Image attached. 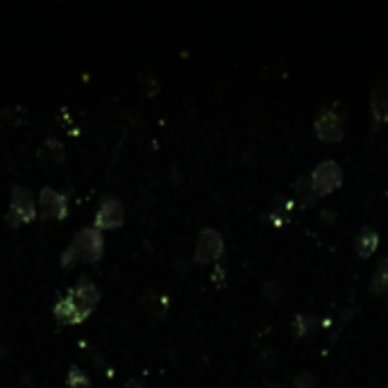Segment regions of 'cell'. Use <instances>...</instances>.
<instances>
[{
	"mask_svg": "<svg viewBox=\"0 0 388 388\" xmlns=\"http://www.w3.org/2000/svg\"><path fill=\"white\" fill-rule=\"evenodd\" d=\"M341 180H343L341 166L332 159H325L323 163H318L312 170V175L305 180L307 184L305 200H312L316 196H327V193H332L334 189L341 187Z\"/></svg>",
	"mask_w": 388,
	"mask_h": 388,
	"instance_id": "6da1fadb",
	"label": "cell"
},
{
	"mask_svg": "<svg viewBox=\"0 0 388 388\" xmlns=\"http://www.w3.org/2000/svg\"><path fill=\"white\" fill-rule=\"evenodd\" d=\"M71 248L75 250L77 261L95 264V261H100L102 252H105V236H102V232L95 227H82L73 236Z\"/></svg>",
	"mask_w": 388,
	"mask_h": 388,
	"instance_id": "7a4b0ae2",
	"label": "cell"
},
{
	"mask_svg": "<svg viewBox=\"0 0 388 388\" xmlns=\"http://www.w3.org/2000/svg\"><path fill=\"white\" fill-rule=\"evenodd\" d=\"M36 218V202L34 196L23 187L12 189V202H9L7 222L9 225H25Z\"/></svg>",
	"mask_w": 388,
	"mask_h": 388,
	"instance_id": "3957f363",
	"label": "cell"
},
{
	"mask_svg": "<svg viewBox=\"0 0 388 388\" xmlns=\"http://www.w3.org/2000/svg\"><path fill=\"white\" fill-rule=\"evenodd\" d=\"M222 250H225V241L222 234L213 227H205L198 234L196 241V261L198 264H213L222 257Z\"/></svg>",
	"mask_w": 388,
	"mask_h": 388,
	"instance_id": "277c9868",
	"label": "cell"
},
{
	"mask_svg": "<svg viewBox=\"0 0 388 388\" xmlns=\"http://www.w3.org/2000/svg\"><path fill=\"white\" fill-rule=\"evenodd\" d=\"M69 295L73 297L75 307L80 309V314L86 318L95 312V307L100 305V290L86 275H82L80 279L75 282L73 288H69Z\"/></svg>",
	"mask_w": 388,
	"mask_h": 388,
	"instance_id": "5b68a950",
	"label": "cell"
},
{
	"mask_svg": "<svg viewBox=\"0 0 388 388\" xmlns=\"http://www.w3.org/2000/svg\"><path fill=\"white\" fill-rule=\"evenodd\" d=\"M39 213L44 218H55V220H64L69 216V200H66L64 193L55 191L53 187H44L39 193Z\"/></svg>",
	"mask_w": 388,
	"mask_h": 388,
	"instance_id": "8992f818",
	"label": "cell"
},
{
	"mask_svg": "<svg viewBox=\"0 0 388 388\" xmlns=\"http://www.w3.org/2000/svg\"><path fill=\"white\" fill-rule=\"evenodd\" d=\"M345 132V116L338 109H325L316 119V137L323 141H338Z\"/></svg>",
	"mask_w": 388,
	"mask_h": 388,
	"instance_id": "52a82bcc",
	"label": "cell"
},
{
	"mask_svg": "<svg viewBox=\"0 0 388 388\" xmlns=\"http://www.w3.org/2000/svg\"><path fill=\"white\" fill-rule=\"evenodd\" d=\"M123 220H125V209L121 205V200L109 196L100 202L98 211H95L93 227L95 229H116V227L123 225Z\"/></svg>",
	"mask_w": 388,
	"mask_h": 388,
	"instance_id": "ba28073f",
	"label": "cell"
},
{
	"mask_svg": "<svg viewBox=\"0 0 388 388\" xmlns=\"http://www.w3.org/2000/svg\"><path fill=\"white\" fill-rule=\"evenodd\" d=\"M53 314H55V318L60 320L62 325H77V323H82V320H84V316L80 314V309L75 307L73 297L69 293L57 300Z\"/></svg>",
	"mask_w": 388,
	"mask_h": 388,
	"instance_id": "9c48e42d",
	"label": "cell"
},
{
	"mask_svg": "<svg viewBox=\"0 0 388 388\" xmlns=\"http://www.w3.org/2000/svg\"><path fill=\"white\" fill-rule=\"evenodd\" d=\"M377 243H380V236L373 227H363L359 232V236L354 241V248L359 252V257H370L373 252L377 250Z\"/></svg>",
	"mask_w": 388,
	"mask_h": 388,
	"instance_id": "30bf717a",
	"label": "cell"
},
{
	"mask_svg": "<svg viewBox=\"0 0 388 388\" xmlns=\"http://www.w3.org/2000/svg\"><path fill=\"white\" fill-rule=\"evenodd\" d=\"M373 112L377 121L388 119V84H380L373 93Z\"/></svg>",
	"mask_w": 388,
	"mask_h": 388,
	"instance_id": "8fae6325",
	"label": "cell"
},
{
	"mask_svg": "<svg viewBox=\"0 0 388 388\" xmlns=\"http://www.w3.org/2000/svg\"><path fill=\"white\" fill-rule=\"evenodd\" d=\"M373 290L380 295L388 293V257L380 261V266L375 270V277H373Z\"/></svg>",
	"mask_w": 388,
	"mask_h": 388,
	"instance_id": "7c38bea8",
	"label": "cell"
},
{
	"mask_svg": "<svg viewBox=\"0 0 388 388\" xmlns=\"http://www.w3.org/2000/svg\"><path fill=\"white\" fill-rule=\"evenodd\" d=\"M66 388H93V386L89 382V377H86L77 366H73L69 370V377H66Z\"/></svg>",
	"mask_w": 388,
	"mask_h": 388,
	"instance_id": "4fadbf2b",
	"label": "cell"
},
{
	"mask_svg": "<svg viewBox=\"0 0 388 388\" xmlns=\"http://www.w3.org/2000/svg\"><path fill=\"white\" fill-rule=\"evenodd\" d=\"M316 327V320L312 316H297L295 318V334L297 336H309L314 332Z\"/></svg>",
	"mask_w": 388,
	"mask_h": 388,
	"instance_id": "5bb4252c",
	"label": "cell"
},
{
	"mask_svg": "<svg viewBox=\"0 0 388 388\" xmlns=\"http://www.w3.org/2000/svg\"><path fill=\"white\" fill-rule=\"evenodd\" d=\"M48 150H51L55 163H62L64 161V148H62V143L57 141V139H48Z\"/></svg>",
	"mask_w": 388,
	"mask_h": 388,
	"instance_id": "9a60e30c",
	"label": "cell"
},
{
	"mask_svg": "<svg viewBox=\"0 0 388 388\" xmlns=\"http://www.w3.org/2000/svg\"><path fill=\"white\" fill-rule=\"evenodd\" d=\"M60 264L64 266V268H73L75 264H80V261H77V255H75V250L69 246L66 248L64 252H62V257H60Z\"/></svg>",
	"mask_w": 388,
	"mask_h": 388,
	"instance_id": "2e32d148",
	"label": "cell"
},
{
	"mask_svg": "<svg viewBox=\"0 0 388 388\" xmlns=\"http://www.w3.org/2000/svg\"><path fill=\"white\" fill-rule=\"evenodd\" d=\"M123 388H145V384H143L141 377H134V380H130V382L125 384Z\"/></svg>",
	"mask_w": 388,
	"mask_h": 388,
	"instance_id": "e0dca14e",
	"label": "cell"
},
{
	"mask_svg": "<svg viewBox=\"0 0 388 388\" xmlns=\"http://www.w3.org/2000/svg\"><path fill=\"white\" fill-rule=\"evenodd\" d=\"M314 388H318V386H314Z\"/></svg>",
	"mask_w": 388,
	"mask_h": 388,
	"instance_id": "ac0fdd59",
	"label": "cell"
}]
</instances>
